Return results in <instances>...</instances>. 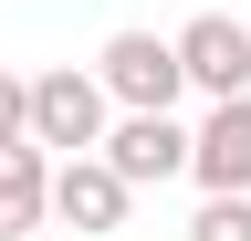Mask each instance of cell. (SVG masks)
Returning <instances> with one entry per match:
<instances>
[{"instance_id": "6da1fadb", "label": "cell", "mask_w": 251, "mask_h": 241, "mask_svg": "<svg viewBox=\"0 0 251 241\" xmlns=\"http://www.w3.org/2000/svg\"><path fill=\"white\" fill-rule=\"evenodd\" d=\"M94 158L126 189H168V178H188V126H178V105H115L105 136H94Z\"/></svg>"}, {"instance_id": "52a82bcc", "label": "cell", "mask_w": 251, "mask_h": 241, "mask_svg": "<svg viewBox=\"0 0 251 241\" xmlns=\"http://www.w3.org/2000/svg\"><path fill=\"white\" fill-rule=\"evenodd\" d=\"M42 189H52V158L31 136H0V231H42Z\"/></svg>"}, {"instance_id": "8992f818", "label": "cell", "mask_w": 251, "mask_h": 241, "mask_svg": "<svg viewBox=\"0 0 251 241\" xmlns=\"http://www.w3.org/2000/svg\"><path fill=\"white\" fill-rule=\"evenodd\" d=\"M188 178L199 189H251V95H209V115L188 126Z\"/></svg>"}, {"instance_id": "3957f363", "label": "cell", "mask_w": 251, "mask_h": 241, "mask_svg": "<svg viewBox=\"0 0 251 241\" xmlns=\"http://www.w3.org/2000/svg\"><path fill=\"white\" fill-rule=\"evenodd\" d=\"M126 210H136V189L94 158V147H74V158H52V189H42V220L63 231H84V241H115L126 231Z\"/></svg>"}, {"instance_id": "9c48e42d", "label": "cell", "mask_w": 251, "mask_h": 241, "mask_svg": "<svg viewBox=\"0 0 251 241\" xmlns=\"http://www.w3.org/2000/svg\"><path fill=\"white\" fill-rule=\"evenodd\" d=\"M21 105H31V74L0 63V136H21Z\"/></svg>"}, {"instance_id": "ba28073f", "label": "cell", "mask_w": 251, "mask_h": 241, "mask_svg": "<svg viewBox=\"0 0 251 241\" xmlns=\"http://www.w3.org/2000/svg\"><path fill=\"white\" fill-rule=\"evenodd\" d=\"M188 241H251V189H199Z\"/></svg>"}, {"instance_id": "5b68a950", "label": "cell", "mask_w": 251, "mask_h": 241, "mask_svg": "<svg viewBox=\"0 0 251 241\" xmlns=\"http://www.w3.org/2000/svg\"><path fill=\"white\" fill-rule=\"evenodd\" d=\"M94 84H105V105H178V53L168 32H115L105 53H94Z\"/></svg>"}, {"instance_id": "7a4b0ae2", "label": "cell", "mask_w": 251, "mask_h": 241, "mask_svg": "<svg viewBox=\"0 0 251 241\" xmlns=\"http://www.w3.org/2000/svg\"><path fill=\"white\" fill-rule=\"evenodd\" d=\"M105 84H94V63L74 74V63H52V74H31V105H21V136L42 147V158H74V147H94L105 136Z\"/></svg>"}, {"instance_id": "30bf717a", "label": "cell", "mask_w": 251, "mask_h": 241, "mask_svg": "<svg viewBox=\"0 0 251 241\" xmlns=\"http://www.w3.org/2000/svg\"><path fill=\"white\" fill-rule=\"evenodd\" d=\"M0 241H21V231H0Z\"/></svg>"}, {"instance_id": "277c9868", "label": "cell", "mask_w": 251, "mask_h": 241, "mask_svg": "<svg viewBox=\"0 0 251 241\" xmlns=\"http://www.w3.org/2000/svg\"><path fill=\"white\" fill-rule=\"evenodd\" d=\"M168 53H178V84H188V95H251V21H241V11L178 21Z\"/></svg>"}]
</instances>
